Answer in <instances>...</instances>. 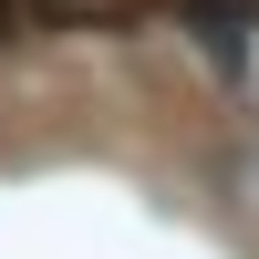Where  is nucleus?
I'll use <instances>...</instances> for the list:
<instances>
[{"mask_svg": "<svg viewBox=\"0 0 259 259\" xmlns=\"http://www.w3.org/2000/svg\"><path fill=\"white\" fill-rule=\"evenodd\" d=\"M0 31H11V0H0Z\"/></svg>", "mask_w": 259, "mask_h": 259, "instance_id": "1", "label": "nucleus"}]
</instances>
